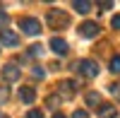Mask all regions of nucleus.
Returning <instances> with one entry per match:
<instances>
[{
  "mask_svg": "<svg viewBox=\"0 0 120 118\" xmlns=\"http://www.w3.org/2000/svg\"><path fill=\"white\" fill-rule=\"evenodd\" d=\"M29 55H31V58H38V55H43V43H34L31 48H29Z\"/></svg>",
  "mask_w": 120,
  "mask_h": 118,
  "instance_id": "nucleus-14",
  "label": "nucleus"
},
{
  "mask_svg": "<svg viewBox=\"0 0 120 118\" xmlns=\"http://www.w3.org/2000/svg\"><path fill=\"white\" fill-rule=\"evenodd\" d=\"M98 31H101L98 22H84V24H79V34H82L84 39H94V36H98Z\"/></svg>",
  "mask_w": 120,
  "mask_h": 118,
  "instance_id": "nucleus-5",
  "label": "nucleus"
},
{
  "mask_svg": "<svg viewBox=\"0 0 120 118\" xmlns=\"http://www.w3.org/2000/svg\"><path fill=\"white\" fill-rule=\"evenodd\" d=\"M19 77H22V70H19L15 63H7V65L3 67V80H5V82H17Z\"/></svg>",
  "mask_w": 120,
  "mask_h": 118,
  "instance_id": "nucleus-4",
  "label": "nucleus"
},
{
  "mask_svg": "<svg viewBox=\"0 0 120 118\" xmlns=\"http://www.w3.org/2000/svg\"><path fill=\"white\" fill-rule=\"evenodd\" d=\"M72 7L77 10L79 15H86L89 10H91V3H86V0H75V3H72Z\"/></svg>",
  "mask_w": 120,
  "mask_h": 118,
  "instance_id": "nucleus-12",
  "label": "nucleus"
},
{
  "mask_svg": "<svg viewBox=\"0 0 120 118\" xmlns=\"http://www.w3.org/2000/svg\"><path fill=\"white\" fill-rule=\"evenodd\" d=\"M77 70H79V75L82 77H96L98 75V63L94 60V58H84V60H79L77 63Z\"/></svg>",
  "mask_w": 120,
  "mask_h": 118,
  "instance_id": "nucleus-3",
  "label": "nucleus"
},
{
  "mask_svg": "<svg viewBox=\"0 0 120 118\" xmlns=\"http://www.w3.org/2000/svg\"><path fill=\"white\" fill-rule=\"evenodd\" d=\"M19 29L26 34V36H38L41 34V22L36 17H22L19 19Z\"/></svg>",
  "mask_w": 120,
  "mask_h": 118,
  "instance_id": "nucleus-2",
  "label": "nucleus"
},
{
  "mask_svg": "<svg viewBox=\"0 0 120 118\" xmlns=\"http://www.w3.org/2000/svg\"><path fill=\"white\" fill-rule=\"evenodd\" d=\"M72 118H89V113H86V111H75Z\"/></svg>",
  "mask_w": 120,
  "mask_h": 118,
  "instance_id": "nucleus-20",
  "label": "nucleus"
},
{
  "mask_svg": "<svg viewBox=\"0 0 120 118\" xmlns=\"http://www.w3.org/2000/svg\"><path fill=\"white\" fill-rule=\"evenodd\" d=\"M51 48H53V53H58V55H67V53H70L67 41H65V39H60V36H53V39H51Z\"/></svg>",
  "mask_w": 120,
  "mask_h": 118,
  "instance_id": "nucleus-7",
  "label": "nucleus"
},
{
  "mask_svg": "<svg viewBox=\"0 0 120 118\" xmlns=\"http://www.w3.org/2000/svg\"><path fill=\"white\" fill-rule=\"evenodd\" d=\"M19 99H22L24 104H34L36 89H34V87H22V89H19Z\"/></svg>",
  "mask_w": 120,
  "mask_h": 118,
  "instance_id": "nucleus-10",
  "label": "nucleus"
},
{
  "mask_svg": "<svg viewBox=\"0 0 120 118\" xmlns=\"http://www.w3.org/2000/svg\"><path fill=\"white\" fill-rule=\"evenodd\" d=\"M46 22H48L51 29L58 31V29H65L70 24V15L63 12V10H48V12H46Z\"/></svg>",
  "mask_w": 120,
  "mask_h": 118,
  "instance_id": "nucleus-1",
  "label": "nucleus"
},
{
  "mask_svg": "<svg viewBox=\"0 0 120 118\" xmlns=\"http://www.w3.org/2000/svg\"><path fill=\"white\" fill-rule=\"evenodd\" d=\"M108 67H111V72H113V75H120V55H113Z\"/></svg>",
  "mask_w": 120,
  "mask_h": 118,
  "instance_id": "nucleus-13",
  "label": "nucleus"
},
{
  "mask_svg": "<svg viewBox=\"0 0 120 118\" xmlns=\"http://www.w3.org/2000/svg\"><path fill=\"white\" fill-rule=\"evenodd\" d=\"M5 99H7V89L3 87V89H0V101H5Z\"/></svg>",
  "mask_w": 120,
  "mask_h": 118,
  "instance_id": "nucleus-21",
  "label": "nucleus"
},
{
  "mask_svg": "<svg viewBox=\"0 0 120 118\" xmlns=\"http://www.w3.org/2000/svg\"><path fill=\"white\" fill-rule=\"evenodd\" d=\"M46 106H48V109H58V106H60V96L58 94H51L46 99Z\"/></svg>",
  "mask_w": 120,
  "mask_h": 118,
  "instance_id": "nucleus-15",
  "label": "nucleus"
},
{
  "mask_svg": "<svg viewBox=\"0 0 120 118\" xmlns=\"http://www.w3.org/2000/svg\"><path fill=\"white\" fill-rule=\"evenodd\" d=\"M53 118H65V116H63V113H55V116H53Z\"/></svg>",
  "mask_w": 120,
  "mask_h": 118,
  "instance_id": "nucleus-23",
  "label": "nucleus"
},
{
  "mask_svg": "<svg viewBox=\"0 0 120 118\" xmlns=\"http://www.w3.org/2000/svg\"><path fill=\"white\" fill-rule=\"evenodd\" d=\"M111 27H113V29H120V15H115V17H113V22H111Z\"/></svg>",
  "mask_w": 120,
  "mask_h": 118,
  "instance_id": "nucleus-19",
  "label": "nucleus"
},
{
  "mask_svg": "<svg viewBox=\"0 0 120 118\" xmlns=\"http://www.w3.org/2000/svg\"><path fill=\"white\" fill-rule=\"evenodd\" d=\"M0 43L7 46V48H15V46L19 43V34L10 31V29H3V31H0Z\"/></svg>",
  "mask_w": 120,
  "mask_h": 118,
  "instance_id": "nucleus-6",
  "label": "nucleus"
},
{
  "mask_svg": "<svg viewBox=\"0 0 120 118\" xmlns=\"http://www.w3.org/2000/svg\"><path fill=\"white\" fill-rule=\"evenodd\" d=\"M0 118H10V116H0Z\"/></svg>",
  "mask_w": 120,
  "mask_h": 118,
  "instance_id": "nucleus-24",
  "label": "nucleus"
},
{
  "mask_svg": "<svg viewBox=\"0 0 120 118\" xmlns=\"http://www.w3.org/2000/svg\"><path fill=\"white\" fill-rule=\"evenodd\" d=\"M7 22H10V15H7V12H0V31L7 27Z\"/></svg>",
  "mask_w": 120,
  "mask_h": 118,
  "instance_id": "nucleus-17",
  "label": "nucleus"
},
{
  "mask_svg": "<svg viewBox=\"0 0 120 118\" xmlns=\"http://www.w3.org/2000/svg\"><path fill=\"white\" fill-rule=\"evenodd\" d=\"M31 75L36 77V80H43V77H46V70H43V67H38V65H36V67H31Z\"/></svg>",
  "mask_w": 120,
  "mask_h": 118,
  "instance_id": "nucleus-16",
  "label": "nucleus"
},
{
  "mask_svg": "<svg viewBox=\"0 0 120 118\" xmlns=\"http://www.w3.org/2000/svg\"><path fill=\"white\" fill-rule=\"evenodd\" d=\"M84 99H86V106H91V109H98V106H101V94L98 92H89Z\"/></svg>",
  "mask_w": 120,
  "mask_h": 118,
  "instance_id": "nucleus-11",
  "label": "nucleus"
},
{
  "mask_svg": "<svg viewBox=\"0 0 120 118\" xmlns=\"http://www.w3.org/2000/svg\"><path fill=\"white\" fill-rule=\"evenodd\" d=\"M98 7H101V10H111V7H113V3H101Z\"/></svg>",
  "mask_w": 120,
  "mask_h": 118,
  "instance_id": "nucleus-22",
  "label": "nucleus"
},
{
  "mask_svg": "<svg viewBox=\"0 0 120 118\" xmlns=\"http://www.w3.org/2000/svg\"><path fill=\"white\" fill-rule=\"evenodd\" d=\"M58 92H63L65 96H75L77 82H75V80H60V82H58Z\"/></svg>",
  "mask_w": 120,
  "mask_h": 118,
  "instance_id": "nucleus-8",
  "label": "nucleus"
},
{
  "mask_svg": "<svg viewBox=\"0 0 120 118\" xmlns=\"http://www.w3.org/2000/svg\"><path fill=\"white\" fill-rule=\"evenodd\" d=\"M26 118H43V113L38 111V109H31V111L26 113Z\"/></svg>",
  "mask_w": 120,
  "mask_h": 118,
  "instance_id": "nucleus-18",
  "label": "nucleus"
},
{
  "mask_svg": "<svg viewBox=\"0 0 120 118\" xmlns=\"http://www.w3.org/2000/svg\"><path fill=\"white\" fill-rule=\"evenodd\" d=\"M96 113H98V118H118V109L113 104H101L96 109Z\"/></svg>",
  "mask_w": 120,
  "mask_h": 118,
  "instance_id": "nucleus-9",
  "label": "nucleus"
}]
</instances>
